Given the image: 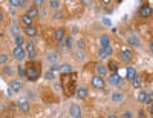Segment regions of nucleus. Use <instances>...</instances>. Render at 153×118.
Here are the masks:
<instances>
[{
	"instance_id": "41",
	"label": "nucleus",
	"mask_w": 153,
	"mask_h": 118,
	"mask_svg": "<svg viewBox=\"0 0 153 118\" xmlns=\"http://www.w3.org/2000/svg\"><path fill=\"white\" fill-rule=\"evenodd\" d=\"M149 51L153 54V42H150V43H149Z\"/></svg>"
},
{
	"instance_id": "13",
	"label": "nucleus",
	"mask_w": 153,
	"mask_h": 118,
	"mask_svg": "<svg viewBox=\"0 0 153 118\" xmlns=\"http://www.w3.org/2000/svg\"><path fill=\"white\" fill-rule=\"evenodd\" d=\"M138 101L143 104H152V95L146 90H139L138 92Z\"/></svg>"
},
{
	"instance_id": "16",
	"label": "nucleus",
	"mask_w": 153,
	"mask_h": 118,
	"mask_svg": "<svg viewBox=\"0 0 153 118\" xmlns=\"http://www.w3.org/2000/svg\"><path fill=\"white\" fill-rule=\"evenodd\" d=\"M109 74V71H107V66H104V64H95V75H98V77H106Z\"/></svg>"
},
{
	"instance_id": "5",
	"label": "nucleus",
	"mask_w": 153,
	"mask_h": 118,
	"mask_svg": "<svg viewBox=\"0 0 153 118\" xmlns=\"http://www.w3.org/2000/svg\"><path fill=\"white\" fill-rule=\"evenodd\" d=\"M12 57H14L17 61H23L25 58L28 57V54H26V51H25V48L14 46V48H12Z\"/></svg>"
},
{
	"instance_id": "12",
	"label": "nucleus",
	"mask_w": 153,
	"mask_h": 118,
	"mask_svg": "<svg viewBox=\"0 0 153 118\" xmlns=\"http://www.w3.org/2000/svg\"><path fill=\"white\" fill-rule=\"evenodd\" d=\"M17 108L20 109V112L28 114V112L31 111V104H29V101H28L26 98H20V100L17 101Z\"/></svg>"
},
{
	"instance_id": "25",
	"label": "nucleus",
	"mask_w": 153,
	"mask_h": 118,
	"mask_svg": "<svg viewBox=\"0 0 153 118\" xmlns=\"http://www.w3.org/2000/svg\"><path fill=\"white\" fill-rule=\"evenodd\" d=\"M60 72H61V75H69V74H72V66L69 63L61 64V66H60Z\"/></svg>"
},
{
	"instance_id": "3",
	"label": "nucleus",
	"mask_w": 153,
	"mask_h": 118,
	"mask_svg": "<svg viewBox=\"0 0 153 118\" xmlns=\"http://www.w3.org/2000/svg\"><path fill=\"white\" fill-rule=\"evenodd\" d=\"M25 51H26V54H28L29 61L37 60V48H35V43L32 40H28L26 42V45H25Z\"/></svg>"
},
{
	"instance_id": "32",
	"label": "nucleus",
	"mask_w": 153,
	"mask_h": 118,
	"mask_svg": "<svg viewBox=\"0 0 153 118\" xmlns=\"http://www.w3.org/2000/svg\"><path fill=\"white\" fill-rule=\"evenodd\" d=\"M63 42H65V46H66L68 49H71V48H72V45H74V42H72V37H66Z\"/></svg>"
},
{
	"instance_id": "30",
	"label": "nucleus",
	"mask_w": 153,
	"mask_h": 118,
	"mask_svg": "<svg viewBox=\"0 0 153 118\" xmlns=\"http://www.w3.org/2000/svg\"><path fill=\"white\" fill-rule=\"evenodd\" d=\"M51 9H58L61 6V2H58V0H51V2L48 3Z\"/></svg>"
},
{
	"instance_id": "45",
	"label": "nucleus",
	"mask_w": 153,
	"mask_h": 118,
	"mask_svg": "<svg viewBox=\"0 0 153 118\" xmlns=\"http://www.w3.org/2000/svg\"><path fill=\"white\" fill-rule=\"evenodd\" d=\"M0 37H3V32L2 31H0Z\"/></svg>"
},
{
	"instance_id": "36",
	"label": "nucleus",
	"mask_w": 153,
	"mask_h": 118,
	"mask_svg": "<svg viewBox=\"0 0 153 118\" xmlns=\"http://www.w3.org/2000/svg\"><path fill=\"white\" fill-rule=\"evenodd\" d=\"M54 77H55L54 72H52V71H49V72L46 74V80H54Z\"/></svg>"
},
{
	"instance_id": "33",
	"label": "nucleus",
	"mask_w": 153,
	"mask_h": 118,
	"mask_svg": "<svg viewBox=\"0 0 153 118\" xmlns=\"http://www.w3.org/2000/svg\"><path fill=\"white\" fill-rule=\"evenodd\" d=\"M121 118H133V112L132 111H124L121 114Z\"/></svg>"
},
{
	"instance_id": "39",
	"label": "nucleus",
	"mask_w": 153,
	"mask_h": 118,
	"mask_svg": "<svg viewBox=\"0 0 153 118\" xmlns=\"http://www.w3.org/2000/svg\"><path fill=\"white\" fill-rule=\"evenodd\" d=\"M3 69H5V72H6V74H12V72H14V71L11 69V66H5Z\"/></svg>"
},
{
	"instance_id": "37",
	"label": "nucleus",
	"mask_w": 153,
	"mask_h": 118,
	"mask_svg": "<svg viewBox=\"0 0 153 118\" xmlns=\"http://www.w3.org/2000/svg\"><path fill=\"white\" fill-rule=\"evenodd\" d=\"M43 3H45L43 0H34V6H37V8H40Z\"/></svg>"
},
{
	"instance_id": "7",
	"label": "nucleus",
	"mask_w": 153,
	"mask_h": 118,
	"mask_svg": "<svg viewBox=\"0 0 153 118\" xmlns=\"http://www.w3.org/2000/svg\"><path fill=\"white\" fill-rule=\"evenodd\" d=\"M65 38H66V29L63 28V26H58V28L54 29V42L61 43Z\"/></svg>"
},
{
	"instance_id": "23",
	"label": "nucleus",
	"mask_w": 153,
	"mask_h": 118,
	"mask_svg": "<svg viewBox=\"0 0 153 118\" xmlns=\"http://www.w3.org/2000/svg\"><path fill=\"white\" fill-rule=\"evenodd\" d=\"M118 69H120L118 61H115V60H109V63H107V71H110V72L113 74V72H118Z\"/></svg>"
},
{
	"instance_id": "34",
	"label": "nucleus",
	"mask_w": 153,
	"mask_h": 118,
	"mask_svg": "<svg viewBox=\"0 0 153 118\" xmlns=\"http://www.w3.org/2000/svg\"><path fill=\"white\" fill-rule=\"evenodd\" d=\"M19 75L26 78V68H25V66H19Z\"/></svg>"
},
{
	"instance_id": "35",
	"label": "nucleus",
	"mask_w": 153,
	"mask_h": 118,
	"mask_svg": "<svg viewBox=\"0 0 153 118\" xmlns=\"http://www.w3.org/2000/svg\"><path fill=\"white\" fill-rule=\"evenodd\" d=\"M11 32H12V35H14V37H17V35H19V28H17V26H12Z\"/></svg>"
},
{
	"instance_id": "2",
	"label": "nucleus",
	"mask_w": 153,
	"mask_h": 118,
	"mask_svg": "<svg viewBox=\"0 0 153 118\" xmlns=\"http://www.w3.org/2000/svg\"><path fill=\"white\" fill-rule=\"evenodd\" d=\"M26 80L28 81H37L42 75V63L38 60L28 61L26 63Z\"/></svg>"
},
{
	"instance_id": "18",
	"label": "nucleus",
	"mask_w": 153,
	"mask_h": 118,
	"mask_svg": "<svg viewBox=\"0 0 153 118\" xmlns=\"http://www.w3.org/2000/svg\"><path fill=\"white\" fill-rule=\"evenodd\" d=\"M135 77H136V69L133 66H127V69H126V80L132 83V80Z\"/></svg>"
},
{
	"instance_id": "9",
	"label": "nucleus",
	"mask_w": 153,
	"mask_h": 118,
	"mask_svg": "<svg viewBox=\"0 0 153 118\" xmlns=\"http://www.w3.org/2000/svg\"><path fill=\"white\" fill-rule=\"evenodd\" d=\"M69 115L72 118H81L83 117V112H81V108H80V104H71V108H69Z\"/></svg>"
},
{
	"instance_id": "1",
	"label": "nucleus",
	"mask_w": 153,
	"mask_h": 118,
	"mask_svg": "<svg viewBox=\"0 0 153 118\" xmlns=\"http://www.w3.org/2000/svg\"><path fill=\"white\" fill-rule=\"evenodd\" d=\"M61 87L65 98H71L76 92V74L72 72L69 75H61Z\"/></svg>"
},
{
	"instance_id": "43",
	"label": "nucleus",
	"mask_w": 153,
	"mask_h": 118,
	"mask_svg": "<svg viewBox=\"0 0 153 118\" xmlns=\"http://www.w3.org/2000/svg\"><path fill=\"white\" fill-rule=\"evenodd\" d=\"M107 118H120V117L115 115V114H110V115H107Z\"/></svg>"
},
{
	"instance_id": "8",
	"label": "nucleus",
	"mask_w": 153,
	"mask_h": 118,
	"mask_svg": "<svg viewBox=\"0 0 153 118\" xmlns=\"http://www.w3.org/2000/svg\"><path fill=\"white\" fill-rule=\"evenodd\" d=\"M91 84H92L95 89H104V87H106V80H104L103 77L94 75L92 80H91Z\"/></svg>"
},
{
	"instance_id": "20",
	"label": "nucleus",
	"mask_w": 153,
	"mask_h": 118,
	"mask_svg": "<svg viewBox=\"0 0 153 118\" xmlns=\"http://www.w3.org/2000/svg\"><path fill=\"white\" fill-rule=\"evenodd\" d=\"M22 87H23V84H22V81H19V80H11V81H9V89L12 90V92H20Z\"/></svg>"
},
{
	"instance_id": "10",
	"label": "nucleus",
	"mask_w": 153,
	"mask_h": 118,
	"mask_svg": "<svg viewBox=\"0 0 153 118\" xmlns=\"http://www.w3.org/2000/svg\"><path fill=\"white\" fill-rule=\"evenodd\" d=\"M107 83H109L110 86H121V84H123V78L120 77V74H118V72H113V74H110V75H109Z\"/></svg>"
},
{
	"instance_id": "19",
	"label": "nucleus",
	"mask_w": 153,
	"mask_h": 118,
	"mask_svg": "<svg viewBox=\"0 0 153 118\" xmlns=\"http://www.w3.org/2000/svg\"><path fill=\"white\" fill-rule=\"evenodd\" d=\"M25 14H26L28 17H31V19L34 20V19H37V17H38V14H40V9H38L37 6H29V8H28V11L25 12Z\"/></svg>"
},
{
	"instance_id": "22",
	"label": "nucleus",
	"mask_w": 153,
	"mask_h": 118,
	"mask_svg": "<svg viewBox=\"0 0 153 118\" xmlns=\"http://www.w3.org/2000/svg\"><path fill=\"white\" fill-rule=\"evenodd\" d=\"M100 46H101V49H103V48H109L110 46V37L109 35H106V34H103V35H101L100 37Z\"/></svg>"
},
{
	"instance_id": "42",
	"label": "nucleus",
	"mask_w": 153,
	"mask_h": 118,
	"mask_svg": "<svg viewBox=\"0 0 153 118\" xmlns=\"http://www.w3.org/2000/svg\"><path fill=\"white\" fill-rule=\"evenodd\" d=\"M149 106H150V117L153 118V103H152V104H149Z\"/></svg>"
},
{
	"instance_id": "15",
	"label": "nucleus",
	"mask_w": 153,
	"mask_h": 118,
	"mask_svg": "<svg viewBox=\"0 0 153 118\" xmlns=\"http://www.w3.org/2000/svg\"><path fill=\"white\" fill-rule=\"evenodd\" d=\"M75 97L78 98V100H86V98L89 97V90H87V87H84V86H80V87H76Z\"/></svg>"
},
{
	"instance_id": "17",
	"label": "nucleus",
	"mask_w": 153,
	"mask_h": 118,
	"mask_svg": "<svg viewBox=\"0 0 153 118\" xmlns=\"http://www.w3.org/2000/svg\"><path fill=\"white\" fill-rule=\"evenodd\" d=\"M23 32H25V35L29 37V38H34V37H37V35H38V29L35 28L34 25H32V26H29V28H25V29H23Z\"/></svg>"
},
{
	"instance_id": "38",
	"label": "nucleus",
	"mask_w": 153,
	"mask_h": 118,
	"mask_svg": "<svg viewBox=\"0 0 153 118\" xmlns=\"http://www.w3.org/2000/svg\"><path fill=\"white\" fill-rule=\"evenodd\" d=\"M3 22H5V12L0 9V23H3Z\"/></svg>"
},
{
	"instance_id": "27",
	"label": "nucleus",
	"mask_w": 153,
	"mask_h": 118,
	"mask_svg": "<svg viewBox=\"0 0 153 118\" xmlns=\"http://www.w3.org/2000/svg\"><path fill=\"white\" fill-rule=\"evenodd\" d=\"M46 60H48L51 64H55V61L58 60V54H57V52H49V54L46 55Z\"/></svg>"
},
{
	"instance_id": "28",
	"label": "nucleus",
	"mask_w": 153,
	"mask_h": 118,
	"mask_svg": "<svg viewBox=\"0 0 153 118\" xmlns=\"http://www.w3.org/2000/svg\"><path fill=\"white\" fill-rule=\"evenodd\" d=\"M14 42H16V46H20V48H23L25 45H26V42H25V37H23V35H17V37H14Z\"/></svg>"
},
{
	"instance_id": "44",
	"label": "nucleus",
	"mask_w": 153,
	"mask_h": 118,
	"mask_svg": "<svg viewBox=\"0 0 153 118\" xmlns=\"http://www.w3.org/2000/svg\"><path fill=\"white\" fill-rule=\"evenodd\" d=\"M139 118H146L144 117V111H139Z\"/></svg>"
},
{
	"instance_id": "6",
	"label": "nucleus",
	"mask_w": 153,
	"mask_h": 118,
	"mask_svg": "<svg viewBox=\"0 0 153 118\" xmlns=\"http://www.w3.org/2000/svg\"><path fill=\"white\" fill-rule=\"evenodd\" d=\"M118 58H120V61H123V63H130V61L133 60V52H132L130 49H121Z\"/></svg>"
},
{
	"instance_id": "31",
	"label": "nucleus",
	"mask_w": 153,
	"mask_h": 118,
	"mask_svg": "<svg viewBox=\"0 0 153 118\" xmlns=\"http://www.w3.org/2000/svg\"><path fill=\"white\" fill-rule=\"evenodd\" d=\"M8 60H9V55L8 54H5V52H2V54H0V64H6L8 63Z\"/></svg>"
},
{
	"instance_id": "40",
	"label": "nucleus",
	"mask_w": 153,
	"mask_h": 118,
	"mask_svg": "<svg viewBox=\"0 0 153 118\" xmlns=\"http://www.w3.org/2000/svg\"><path fill=\"white\" fill-rule=\"evenodd\" d=\"M63 16H65L63 12H57V14L54 16V19H55V20H60V17H63Z\"/></svg>"
},
{
	"instance_id": "21",
	"label": "nucleus",
	"mask_w": 153,
	"mask_h": 118,
	"mask_svg": "<svg viewBox=\"0 0 153 118\" xmlns=\"http://www.w3.org/2000/svg\"><path fill=\"white\" fill-rule=\"evenodd\" d=\"M20 23L25 26V28H29V26H32L34 20H32L31 17H28L26 14H22V16H20Z\"/></svg>"
},
{
	"instance_id": "4",
	"label": "nucleus",
	"mask_w": 153,
	"mask_h": 118,
	"mask_svg": "<svg viewBox=\"0 0 153 118\" xmlns=\"http://www.w3.org/2000/svg\"><path fill=\"white\" fill-rule=\"evenodd\" d=\"M138 14L143 19H150L153 16V8L150 6V3H144V5H141V8H139Z\"/></svg>"
},
{
	"instance_id": "11",
	"label": "nucleus",
	"mask_w": 153,
	"mask_h": 118,
	"mask_svg": "<svg viewBox=\"0 0 153 118\" xmlns=\"http://www.w3.org/2000/svg\"><path fill=\"white\" fill-rule=\"evenodd\" d=\"M126 42L129 43L130 46H133V48H139V46H141V38H139L136 34L127 35V37H126Z\"/></svg>"
},
{
	"instance_id": "14",
	"label": "nucleus",
	"mask_w": 153,
	"mask_h": 118,
	"mask_svg": "<svg viewBox=\"0 0 153 118\" xmlns=\"http://www.w3.org/2000/svg\"><path fill=\"white\" fill-rule=\"evenodd\" d=\"M110 55H113V48H112V46H109V48H103V49L100 48L98 57H100L101 60H104V58H109Z\"/></svg>"
},
{
	"instance_id": "24",
	"label": "nucleus",
	"mask_w": 153,
	"mask_h": 118,
	"mask_svg": "<svg viewBox=\"0 0 153 118\" xmlns=\"http://www.w3.org/2000/svg\"><path fill=\"white\" fill-rule=\"evenodd\" d=\"M110 98H112V101H113V103H121V101L124 100V94H123V92H120V90H117V92H112Z\"/></svg>"
},
{
	"instance_id": "29",
	"label": "nucleus",
	"mask_w": 153,
	"mask_h": 118,
	"mask_svg": "<svg viewBox=\"0 0 153 118\" xmlns=\"http://www.w3.org/2000/svg\"><path fill=\"white\" fill-rule=\"evenodd\" d=\"M141 84H143V81H141V78H139L138 75L133 78V80H132V86L135 87V89H139V87H141Z\"/></svg>"
},
{
	"instance_id": "26",
	"label": "nucleus",
	"mask_w": 153,
	"mask_h": 118,
	"mask_svg": "<svg viewBox=\"0 0 153 118\" xmlns=\"http://www.w3.org/2000/svg\"><path fill=\"white\" fill-rule=\"evenodd\" d=\"M0 118H14V109H9V108L3 109L2 114H0Z\"/></svg>"
}]
</instances>
